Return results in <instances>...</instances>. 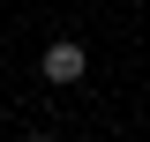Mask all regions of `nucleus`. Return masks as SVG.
<instances>
[{
	"instance_id": "nucleus-1",
	"label": "nucleus",
	"mask_w": 150,
	"mask_h": 142,
	"mask_svg": "<svg viewBox=\"0 0 150 142\" xmlns=\"http://www.w3.org/2000/svg\"><path fill=\"white\" fill-rule=\"evenodd\" d=\"M75 75H83V45L75 37H53L45 45V82H75Z\"/></svg>"
},
{
	"instance_id": "nucleus-2",
	"label": "nucleus",
	"mask_w": 150,
	"mask_h": 142,
	"mask_svg": "<svg viewBox=\"0 0 150 142\" xmlns=\"http://www.w3.org/2000/svg\"><path fill=\"white\" fill-rule=\"evenodd\" d=\"M30 142H53V135H30Z\"/></svg>"
}]
</instances>
